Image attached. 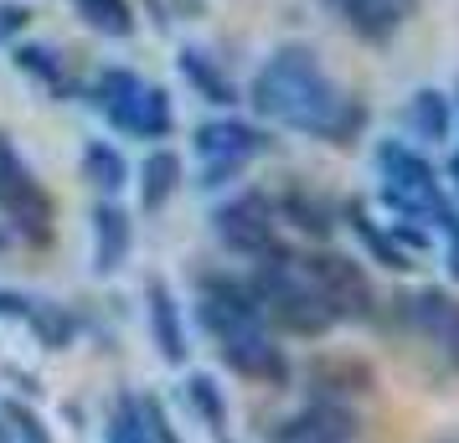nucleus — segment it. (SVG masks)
<instances>
[{
  "label": "nucleus",
  "instance_id": "dca6fc26",
  "mask_svg": "<svg viewBox=\"0 0 459 443\" xmlns=\"http://www.w3.org/2000/svg\"><path fill=\"white\" fill-rule=\"evenodd\" d=\"M181 181H186V166H181V155L166 145H155L140 160V170H134V196H140V211L145 217H155V211L170 207V196L181 191Z\"/></svg>",
  "mask_w": 459,
  "mask_h": 443
},
{
  "label": "nucleus",
  "instance_id": "4468645a",
  "mask_svg": "<svg viewBox=\"0 0 459 443\" xmlns=\"http://www.w3.org/2000/svg\"><path fill=\"white\" fill-rule=\"evenodd\" d=\"M83 93H88V104L104 114V124L114 134L134 140V114H140V98H145V78L134 67H99Z\"/></svg>",
  "mask_w": 459,
  "mask_h": 443
},
{
  "label": "nucleus",
  "instance_id": "4be33fe9",
  "mask_svg": "<svg viewBox=\"0 0 459 443\" xmlns=\"http://www.w3.org/2000/svg\"><path fill=\"white\" fill-rule=\"evenodd\" d=\"M11 63L22 67L26 78H37L52 98H73V93H78V83L67 78V63H63V52H57V47H47V42H11Z\"/></svg>",
  "mask_w": 459,
  "mask_h": 443
},
{
  "label": "nucleus",
  "instance_id": "cd10ccee",
  "mask_svg": "<svg viewBox=\"0 0 459 443\" xmlns=\"http://www.w3.org/2000/svg\"><path fill=\"white\" fill-rule=\"evenodd\" d=\"M0 413L11 418L16 443H57V439H52V428H47V418L26 397H16V392H11V397H0Z\"/></svg>",
  "mask_w": 459,
  "mask_h": 443
},
{
  "label": "nucleus",
  "instance_id": "a878e982",
  "mask_svg": "<svg viewBox=\"0 0 459 443\" xmlns=\"http://www.w3.org/2000/svg\"><path fill=\"white\" fill-rule=\"evenodd\" d=\"M78 16H83L88 31H99L108 42H125V37H134V26H140L129 0H78Z\"/></svg>",
  "mask_w": 459,
  "mask_h": 443
},
{
  "label": "nucleus",
  "instance_id": "9d476101",
  "mask_svg": "<svg viewBox=\"0 0 459 443\" xmlns=\"http://www.w3.org/2000/svg\"><path fill=\"white\" fill-rule=\"evenodd\" d=\"M305 392L310 397H331V402H361L377 392V366L356 351H320L305 366Z\"/></svg>",
  "mask_w": 459,
  "mask_h": 443
},
{
  "label": "nucleus",
  "instance_id": "e433bc0d",
  "mask_svg": "<svg viewBox=\"0 0 459 443\" xmlns=\"http://www.w3.org/2000/svg\"><path fill=\"white\" fill-rule=\"evenodd\" d=\"M0 443H16V433H11V418L0 413Z\"/></svg>",
  "mask_w": 459,
  "mask_h": 443
},
{
  "label": "nucleus",
  "instance_id": "c85d7f7f",
  "mask_svg": "<svg viewBox=\"0 0 459 443\" xmlns=\"http://www.w3.org/2000/svg\"><path fill=\"white\" fill-rule=\"evenodd\" d=\"M434 345H438V356H444V366L459 377V299L449 304V315H444V325H438Z\"/></svg>",
  "mask_w": 459,
  "mask_h": 443
},
{
  "label": "nucleus",
  "instance_id": "4c0bfd02",
  "mask_svg": "<svg viewBox=\"0 0 459 443\" xmlns=\"http://www.w3.org/2000/svg\"><path fill=\"white\" fill-rule=\"evenodd\" d=\"M449 181L459 186V155H449Z\"/></svg>",
  "mask_w": 459,
  "mask_h": 443
},
{
  "label": "nucleus",
  "instance_id": "aec40b11",
  "mask_svg": "<svg viewBox=\"0 0 459 443\" xmlns=\"http://www.w3.org/2000/svg\"><path fill=\"white\" fill-rule=\"evenodd\" d=\"M372 170H377V181H397V186H444L438 170L418 155L413 140H377Z\"/></svg>",
  "mask_w": 459,
  "mask_h": 443
},
{
  "label": "nucleus",
  "instance_id": "79ce46f5",
  "mask_svg": "<svg viewBox=\"0 0 459 443\" xmlns=\"http://www.w3.org/2000/svg\"><path fill=\"white\" fill-rule=\"evenodd\" d=\"M455 207H459V186H455Z\"/></svg>",
  "mask_w": 459,
  "mask_h": 443
},
{
  "label": "nucleus",
  "instance_id": "ddd939ff",
  "mask_svg": "<svg viewBox=\"0 0 459 443\" xmlns=\"http://www.w3.org/2000/svg\"><path fill=\"white\" fill-rule=\"evenodd\" d=\"M145 319H150L155 356L181 371L191 361V336H186V319H181V304H176V294H170V284L160 274H145Z\"/></svg>",
  "mask_w": 459,
  "mask_h": 443
},
{
  "label": "nucleus",
  "instance_id": "423d86ee",
  "mask_svg": "<svg viewBox=\"0 0 459 443\" xmlns=\"http://www.w3.org/2000/svg\"><path fill=\"white\" fill-rule=\"evenodd\" d=\"M212 345H217V361L228 366L232 377L253 381V387L284 392V387L294 381V361H290V351L279 345V336H273L269 325H238V330H222Z\"/></svg>",
  "mask_w": 459,
  "mask_h": 443
},
{
  "label": "nucleus",
  "instance_id": "f704fd0d",
  "mask_svg": "<svg viewBox=\"0 0 459 443\" xmlns=\"http://www.w3.org/2000/svg\"><path fill=\"white\" fill-rule=\"evenodd\" d=\"M166 5L176 11V16H181V21H196V16L207 11V0H166Z\"/></svg>",
  "mask_w": 459,
  "mask_h": 443
},
{
  "label": "nucleus",
  "instance_id": "0eeeda50",
  "mask_svg": "<svg viewBox=\"0 0 459 443\" xmlns=\"http://www.w3.org/2000/svg\"><path fill=\"white\" fill-rule=\"evenodd\" d=\"M273 211H279V222L294 227V237H305L310 248H325L335 237V227H341V201H331L315 181H299V175H290L284 186L273 191Z\"/></svg>",
  "mask_w": 459,
  "mask_h": 443
},
{
  "label": "nucleus",
  "instance_id": "c9c22d12",
  "mask_svg": "<svg viewBox=\"0 0 459 443\" xmlns=\"http://www.w3.org/2000/svg\"><path fill=\"white\" fill-rule=\"evenodd\" d=\"M444 268H449V278L459 284V243H444Z\"/></svg>",
  "mask_w": 459,
  "mask_h": 443
},
{
  "label": "nucleus",
  "instance_id": "7c9ffc66",
  "mask_svg": "<svg viewBox=\"0 0 459 443\" xmlns=\"http://www.w3.org/2000/svg\"><path fill=\"white\" fill-rule=\"evenodd\" d=\"M243 170H248V166H232V160H202V175H196V186L207 191V196H212V191H228L232 181L243 175Z\"/></svg>",
  "mask_w": 459,
  "mask_h": 443
},
{
  "label": "nucleus",
  "instance_id": "c756f323",
  "mask_svg": "<svg viewBox=\"0 0 459 443\" xmlns=\"http://www.w3.org/2000/svg\"><path fill=\"white\" fill-rule=\"evenodd\" d=\"M26 26H31V11H26L22 0H0V47L22 42Z\"/></svg>",
  "mask_w": 459,
  "mask_h": 443
},
{
  "label": "nucleus",
  "instance_id": "a19ab883",
  "mask_svg": "<svg viewBox=\"0 0 459 443\" xmlns=\"http://www.w3.org/2000/svg\"><path fill=\"white\" fill-rule=\"evenodd\" d=\"M434 443H459V433H444V439H434Z\"/></svg>",
  "mask_w": 459,
  "mask_h": 443
},
{
  "label": "nucleus",
  "instance_id": "6e6552de",
  "mask_svg": "<svg viewBox=\"0 0 459 443\" xmlns=\"http://www.w3.org/2000/svg\"><path fill=\"white\" fill-rule=\"evenodd\" d=\"M361 439V413L351 402L310 397L294 418L269 428V443H356Z\"/></svg>",
  "mask_w": 459,
  "mask_h": 443
},
{
  "label": "nucleus",
  "instance_id": "72a5a7b5",
  "mask_svg": "<svg viewBox=\"0 0 459 443\" xmlns=\"http://www.w3.org/2000/svg\"><path fill=\"white\" fill-rule=\"evenodd\" d=\"M0 377L5 381H16V397H42V381L31 377V371H26V366H11V361H0Z\"/></svg>",
  "mask_w": 459,
  "mask_h": 443
},
{
  "label": "nucleus",
  "instance_id": "20e7f679",
  "mask_svg": "<svg viewBox=\"0 0 459 443\" xmlns=\"http://www.w3.org/2000/svg\"><path fill=\"white\" fill-rule=\"evenodd\" d=\"M299 263H305L315 294H320V304L331 310L335 325H377V315H382V299H377L372 274H367L351 253H341V248H331V243H325V248L299 253Z\"/></svg>",
  "mask_w": 459,
  "mask_h": 443
},
{
  "label": "nucleus",
  "instance_id": "bb28decb",
  "mask_svg": "<svg viewBox=\"0 0 459 443\" xmlns=\"http://www.w3.org/2000/svg\"><path fill=\"white\" fill-rule=\"evenodd\" d=\"M176 129V104H170V88L145 83V98H140V114H134V140H166Z\"/></svg>",
  "mask_w": 459,
  "mask_h": 443
},
{
  "label": "nucleus",
  "instance_id": "393cba45",
  "mask_svg": "<svg viewBox=\"0 0 459 443\" xmlns=\"http://www.w3.org/2000/svg\"><path fill=\"white\" fill-rule=\"evenodd\" d=\"M104 443H155L145 422V407L134 392H114L108 397V413H104Z\"/></svg>",
  "mask_w": 459,
  "mask_h": 443
},
{
  "label": "nucleus",
  "instance_id": "f257e3e1",
  "mask_svg": "<svg viewBox=\"0 0 459 443\" xmlns=\"http://www.w3.org/2000/svg\"><path fill=\"white\" fill-rule=\"evenodd\" d=\"M243 104L264 124L310 134V140L335 145V149L356 145L367 134V104L335 83L331 72H325V63H320V52L305 42L273 47L269 57H264V67L253 72Z\"/></svg>",
  "mask_w": 459,
  "mask_h": 443
},
{
  "label": "nucleus",
  "instance_id": "f8f14e48",
  "mask_svg": "<svg viewBox=\"0 0 459 443\" xmlns=\"http://www.w3.org/2000/svg\"><path fill=\"white\" fill-rule=\"evenodd\" d=\"M320 5H331L341 16V26L367 47L393 42L397 31L418 16V0H320Z\"/></svg>",
  "mask_w": 459,
  "mask_h": 443
},
{
  "label": "nucleus",
  "instance_id": "6ab92c4d",
  "mask_svg": "<svg viewBox=\"0 0 459 443\" xmlns=\"http://www.w3.org/2000/svg\"><path fill=\"white\" fill-rule=\"evenodd\" d=\"M449 304H455L449 289H438V284H418V289H403V294L393 299V319L408 330V336L434 340L438 325H444V315H449Z\"/></svg>",
  "mask_w": 459,
  "mask_h": 443
},
{
  "label": "nucleus",
  "instance_id": "1a4fd4ad",
  "mask_svg": "<svg viewBox=\"0 0 459 443\" xmlns=\"http://www.w3.org/2000/svg\"><path fill=\"white\" fill-rule=\"evenodd\" d=\"M191 149L196 160H232V166H248L258 155L273 149V134L253 119H238V114H217V119H202L191 129Z\"/></svg>",
  "mask_w": 459,
  "mask_h": 443
},
{
  "label": "nucleus",
  "instance_id": "2f4dec72",
  "mask_svg": "<svg viewBox=\"0 0 459 443\" xmlns=\"http://www.w3.org/2000/svg\"><path fill=\"white\" fill-rule=\"evenodd\" d=\"M140 407H145V422H150V433H155V443H186L181 433H176V422L166 418V407L155 397H140Z\"/></svg>",
  "mask_w": 459,
  "mask_h": 443
},
{
  "label": "nucleus",
  "instance_id": "9b49d317",
  "mask_svg": "<svg viewBox=\"0 0 459 443\" xmlns=\"http://www.w3.org/2000/svg\"><path fill=\"white\" fill-rule=\"evenodd\" d=\"M88 243H93V274L114 278L125 274L129 253H134V217L129 207H119L114 196H99L88 211Z\"/></svg>",
  "mask_w": 459,
  "mask_h": 443
},
{
  "label": "nucleus",
  "instance_id": "58836bf2",
  "mask_svg": "<svg viewBox=\"0 0 459 443\" xmlns=\"http://www.w3.org/2000/svg\"><path fill=\"white\" fill-rule=\"evenodd\" d=\"M5 243H11V233H5V222H0V253H5Z\"/></svg>",
  "mask_w": 459,
  "mask_h": 443
},
{
  "label": "nucleus",
  "instance_id": "b1692460",
  "mask_svg": "<svg viewBox=\"0 0 459 443\" xmlns=\"http://www.w3.org/2000/svg\"><path fill=\"white\" fill-rule=\"evenodd\" d=\"M78 170H83V181L99 196H119L129 186V160L119 155L114 140H88L83 155H78Z\"/></svg>",
  "mask_w": 459,
  "mask_h": 443
},
{
  "label": "nucleus",
  "instance_id": "7ed1b4c3",
  "mask_svg": "<svg viewBox=\"0 0 459 443\" xmlns=\"http://www.w3.org/2000/svg\"><path fill=\"white\" fill-rule=\"evenodd\" d=\"M0 222L26 248H47L57 237V201L47 196L37 170L22 160L11 134H0Z\"/></svg>",
  "mask_w": 459,
  "mask_h": 443
},
{
  "label": "nucleus",
  "instance_id": "2eb2a0df",
  "mask_svg": "<svg viewBox=\"0 0 459 443\" xmlns=\"http://www.w3.org/2000/svg\"><path fill=\"white\" fill-rule=\"evenodd\" d=\"M176 67H181L186 88L202 98V104H212V108H238L243 104V88L222 72V63H217L212 52H202V47H181V52H176Z\"/></svg>",
  "mask_w": 459,
  "mask_h": 443
},
{
  "label": "nucleus",
  "instance_id": "a211bd4d",
  "mask_svg": "<svg viewBox=\"0 0 459 443\" xmlns=\"http://www.w3.org/2000/svg\"><path fill=\"white\" fill-rule=\"evenodd\" d=\"M403 124H408L418 145H444L455 134V98L444 88H418L403 104Z\"/></svg>",
  "mask_w": 459,
  "mask_h": 443
},
{
  "label": "nucleus",
  "instance_id": "f03ea898",
  "mask_svg": "<svg viewBox=\"0 0 459 443\" xmlns=\"http://www.w3.org/2000/svg\"><path fill=\"white\" fill-rule=\"evenodd\" d=\"M248 278L258 299H264V319L273 336H294V340H325L335 330L331 310L320 304L305 263L294 253V243H273L264 258L248 263Z\"/></svg>",
  "mask_w": 459,
  "mask_h": 443
},
{
  "label": "nucleus",
  "instance_id": "5701e85b",
  "mask_svg": "<svg viewBox=\"0 0 459 443\" xmlns=\"http://www.w3.org/2000/svg\"><path fill=\"white\" fill-rule=\"evenodd\" d=\"M181 392H186L191 413L202 418V428H207L212 439H217V443H232V439H228V433H232V407H228V397H222V387L212 381V371H186Z\"/></svg>",
  "mask_w": 459,
  "mask_h": 443
},
{
  "label": "nucleus",
  "instance_id": "f3484780",
  "mask_svg": "<svg viewBox=\"0 0 459 443\" xmlns=\"http://www.w3.org/2000/svg\"><path fill=\"white\" fill-rule=\"evenodd\" d=\"M341 217H346V227L361 237V248H367V253H372L382 268H393V274H413V268H418L413 258L397 248L393 227H387V222H377L372 211H367V201H361V196H346V201H341Z\"/></svg>",
  "mask_w": 459,
  "mask_h": 443
},
{
  "label": "nucleus",
  "instance_id": "ea45409f",
  "mask_svg": "<svg viewBox=\"0 0 459 443\" xmlns=\"http://www.w3.org/2000/svg\"><path fill=\"white\" fill-rule=\"evenodd\" d=\"M449 98H455V119H459V78H455V93H449Z\"/></svg>",
  "mask_w": 459,
  "mask_h": 443
},
{
  "label": "nucleus",
  "instance_id": "39448f33",
  "mask_svg": "<svg viewBox=\"0 0 459 443\" xmlns=\"http://www.w3.org/2000/svg\"><path fill=\"white\" fill-rule=\"evenodd\" d=\"M212 233H217V243H222L232 258H243V263L264 258L273 243H284V237H279L273 191L248 186V191H238V196H228L222 207L212 211Z\"/></svg>",
  "mask_w": 459,
  "mask_h": 443
},
{
  "label": "nucleus",
  "instance_id": "412c9836",
  "mask_svg": "<svg viewBox=\"0 0 459 443\" xmlns=\"http://www.w3.org/2000/svg\"><path fill=\"white\" fill-rule=\"evenodd\" d=\"M26 330H31V340H37L42 351H73L83 319H78V310L63 304V299H37L31 315H26Z\"/></svg>",
  "mask_w": 459,
  "mask_h": 443
},
{
  "label": "nucleus",
  "instance_id": "473e14b6",
  "mask_svg": "<svg viewBox=\"0 0 459 443\" xmlns=\"http://www.w3.org/2000/svg\"><path fill=\"white\" fill-rule=\"evenodd\" d=\"M31 304H37V299L22 294V289H0V319H5V325H26Z\"/></svg>",
  "mask_w": 459,
  "mask_h": 443
}]
</instances>
